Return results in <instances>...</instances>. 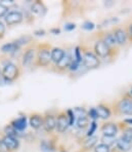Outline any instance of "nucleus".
Here are the masks:
<instances>
[{
	"label": "nucleus",
	"mask_w": 132,
	"mask_h": 152,
	"mask_svg": "<svg viewBox=\"0 0 132 152\" xmlns=\"http://www.w3.org/2000/svg\"><path fill=\"white\" fill-rule=\"evenodd\" d=\"M72 58L74 61H76L78 64H82V50L80 46H76L74 50V55H72Z\"/></svg>",
	"instance_id": "nucleus-28"
},
{
	"label": "nucleus",
	"mask_w": 132,
	"mask_h": 152,
	"mask_svg": "<svg viewBox=\"0 0 132 152\" xmlns=\"http://www.w3.org/2000/svg\"><path fill=\"white\" fill-rule=\"evenodd\" d=\"M116 140L115 137H107V136H102V143L104 145H107V146H109L110 148L111 147H113L114 145L116 144Z\"/></svg>",
	"instance_id": "nucleus-29"
},
{
	"label": "nucleus",
	"mask_w": 132,
	"mask_h": 152,
	"mask_svg": "<svg viewBox=\"0 0 132 152\" xmlns=\"http://www.w3.org/2000/svg\"><path fill=\"white\" fill-rule=\"evenodd\" d=\"M77 152H85V151H83V150H81V149H80L79 151H77Z\"/></svg>",
	"instance_id": "nucleus-46"
},
{
	"label": "nucleus",
	"mask_w": 132,
	"mask_h": 152,
	"mask_svg": "<svg viewBox=\"0 0 132 152\" xmlns=\"http://www.w3.org/2000/svg\"><path fill=\"white\" fill-rule=\"evenodd\" d=\"M100 131H102L104 136H107V137H115L117 135L118 131H119V126L115 122L107 121L102 124Z\"/></svg>",
	"instance_id": "nucleus-12"
},
{
	"label": "nucleus",
	"mask_w": 132,
	"mask_h": 152,
	"mask_svg": "<svg viewBox=\"0 0 132 152\" xmlns=\"http://www.w3.org/2000/svg\"><path fill=\"white\" fill-rule=\"evenodd\" d=\"M130 95L132 96V88H131V91H130Z\"/></svg>",
	"instance_id": "nucleus-47"
},
{
	"label": "nucleus",
	"mask_w": 132,
	"mask_h": 152,
	"mask_svg": "<svg viewBox=\"0 0 132 152\" xmlns=\"http://www.w3.org/2000/svg\"><path fill=\"white\" fill-rule=\"evenodd\" d=\"M82 64L86 69L92 70L100 66V59L88 48H82Z\"/></svg>",
	"instance_id": "nucleus-4"
},
{
	"label": "nucleus",
	"mask_w": 132,
	"mask_h": 152,
	"mask_svg": "<svg viewBox=\"0 0 132 152\" xmlns=\"http://www.w3.org/2000/svg\"><path fill=\"white\" fill-rule=\"evenodd\" d=\"M51 45L48 43L37 44V55L35 60V66L45 68L51 63Z\"/></svg>",
	"instance_id": "nucleus-2"
},
{
	"label": "nucleus",
	"mask_w": 132,
	"mask_h": 152,
	"mask_svg": "<svg viewBox=\"0 0 132 152\" xmlns=\"http://www.w3.org/2000/svg\"><path fill=\"white\" fill-rule=\"evenodd\" d=\"M5 32H6L5 25H4V24L2 23L1 21H0V39H2V38L4 37V35H5Z\"/></svg>",
	"instance_id": "nucleus-38"
},
{
	"label": "nucleus",
	"mask_w": 132,
	"mask_h": 152,
	"mask_svg": "<svg viewBox=\"0 0 132 152\" xmlns=\"http://www.w3.org/2000/svg\"><path fill=\"white\" fill-rule=\"evenodd\" d=\"M115 146L120 152H128L131 149L132 144L127 142V141H125L124 139H122V138H120V139H118L116 141Z\"/></svg>",
	"instance_id": "nucleus-23"
},
{
	"label": "nucleus",
	"mask_w": 132,
	"mask_h": 152,
	"mask_svg": "<svg viewBox=\"0 0 132 152\" xmlns=\"http://www.w3.org/2000/svg\"><path fill=\"white\" fill-rule=\"evenodd\" d=\"M24 20V15L22 12L20 10H12L5 15L4 18V21H5V24L8 26H13L17 25V24L22 23Z\"/></svg>",
	"instance_id": "nucleus-11"
},
{
	"label": "nucleus",
	"mask_w": 132,
	"mask_h": 152,
	"mask_svg": "<svg viewBox=\"0 0 132 152\" xmlns=\"http://www.w3.org/2000/svg\"><path fill=\"white\" fill-rule=\"evenodd\" d=\"M34 35H35V36H44V35H45V30H43V29L35 30L34 31Z\"/></svg>",
	"instance_id": "nucleus-41"
},
{
	"label": "nucleus",
	"mask_w": 132,
	"mask_h": 152,
	"mask_svg": "<svg viewBox=\"0 0 132 152\" xmlns=\"http://www.w3.org/2000/svg\"><path fill=\"white\" fill-rule=\"evenodd\" d=\"M21 48L17 46V44L15 43V41H12V42H8V43H5L1 46V53H5V55H9L12 56L15 51L20 50Z\"/></svg>",
	"instance_id": "nucleus-20"
},
{
	"label": "nucleus",
	"mask_w": 132,
	"mask_h": 152,
	"mask_svg": "<svg viewBox=\"0 0 132 152\" xmlns=\"http://www.w3.org/2000/svg\"><path fill=\"white\" fill-rule=\"evenodd\" d=\"M29 124L33 129H39L43 126V114L32 113L29 119Z\"/></svg>",
	"instance_id": "nucleus-15"
},
{
	"label": "nucleus",
	"mask_w": 132,
	"mask_h": 152,
	"mask_svg": "<svg viewBox=\"0 0 132 152\" xmlns=\"http://www.w3.org/2000/svg\"><path fill=\"white\" fill-rule=\"evenodd\" d=\"M66 113H67V116H68L69 126H74V124H75V121H76V116H75V114H74V111L72 109H68V110L66 111Z\"/></svg>",
	"instance_id": "nucleus-30"
},
{
	"label": "nucleus",
	"mask_w": 132,
	"mask_h": 152,
	"mask_svg": "<svg viewBox=\"0 0 132 152\" xmlns=\"http://www.w3.org/2000/svg\"><path fill=\"white\" fill-rule=\"evenodd\" d=\"M9 124L15 129V131H17V132L21 133V132L25 131L26 127H27V116L26 115L20 116V117L13 119Z\"/></svg>",
	"instance_id": "nucleus-18"
},
{
	"label": "nucleus",
	"mask_w": 132,
	"mask_h": 152,
	"mask_svg": "<svg viewBox=\"0 0 132 152\" xmlns=\"http://www.w3.org/2000/svg\"><path fill=\"white\" fill-rule=\"evenodd\" d=\"M125 124H129V126H132V118H126V119L123 120Z\"/></svg>",
	"instance_id": "nucleus-43"
},
{
	"label": "nucleus",
	"mask_w": 132,
	"mask_h": 152,
	"mask_svg": "<svg viewBox=\"0 0 132 152\" xmlns=\"http://www.w3.org/2000/svg\"><path fill=\"white\" fill-rule=\"evenodd\" d=\"M2 141L4 142V144L7 147L9 152H15L20 148V141L19 139H17V138L4 136V137L2 138Z\"/></svg>",
	"instance_id": "nucleus-16"
},
{
	"label": "nucleus",
	"mask_w": 132,
	"mask_h": 152,
	"mask_svg": "<svg viewBox=\"0 0 132 152\" xmlns=\"http://www.w3.org/2000/svg\"><path fill=\"white\" fill-rule=\"evenodd\" d=\"M96 129H97V122H96L95 120H92V122H91V124H90V127H89L88 132H87V134H86L87 138L92 137L93 134L95 133Z\"/></svg>",
	"instance_id": "nucleus-32"
},
{
	"label": "nucleus",
	"mask_w": 132,
	"mask_h": 152,
	"mask_svg": "<svg viewBox=\"0 0 132 152\" xmlns=\"http://www.w3.org/2000/svg\"><path fill=\"white\" fill-rule=\"evenodd\" d=\"M112 112L115 115H132V96L127 93L121 99L114 102L112 106Z\"/></svg>",
	"instance_id": "nucleus-1"
},
{
	"label": "nucleus",
	"mask_w": 132,
	"mask_h": 152,
	"mask_svg": "<svg viewBox=\"0 0 132 152\" xmlns=\"http://www.w3.org/2000/svg\"><path fill=\"white\" fill-rule=\"evenodd\" d=\"M96 112H97L98 118L102 120H107L111 117L112 115V109L108 104H104V103H100L96 107Z\"/></svg>",
	"instance_id": "nucleus-14"
},
{
	"label": "nucleus",
	"mask_w": 132,
	"mask_h": 152,
	"mask_svg": "<svg viewBox=\"0 0 132 152\" xmlns=\"http://www.w3.org/2000/svg\"><path fill=\"white\" fill-rule=\"evenodd\" d=\"M4 132V136H8V137H12V138H17V139H19V137L21 136V133L17 131H15L13 127L10 126V124H7V126H5L3 129Z\"/></svg>",
	"instance_id": "nucleus-27"
},
{
	"label": "nucleus",
	"mask_w": 132,
	"mask_h": 152,
	"mask_svg": "<svg viewBox=\"0 0 132 152\" xmlns=\"http://www.w3.org/2000/svg\"><path fill=\"white\" fill-rule=\"evenodd\" d=\"M55 118H57L55 129H57V133L64 134L69 127V120H68V116H67L66 111H60Z\"/></svg>",
	"instance_id": "nucleus-9"
},
{
	"label": "nucleus",
	"mask_w": 132,
	"mask_h": 152,
	"mask_svg": "<svg viewBox=\"0 0 132 152\" xmlns=\"http://www.w3.org/2000/svg\"><path fill=\"white\" fill-rule=\"evenodd\" d=\"M47 12L46 10V6L44 5V3L40 0H37V1L33 2L32 5H31V12L35 13L37 15H41L43 17L44 15Z\"/></svg>",
	"instance_id": "nucleus-19"
},
{
	"label": "nucleus",
	"mask_w": 132,
	"mask_h": 152,
	"mask_svg": "<svg viewBox=\"0 0 132 152\" xmlns=\"http://www.w3.org/2000/svg\"><path fill=\"white\" fill-rule=\"evenodd\" d=\"M125 30H126V33H127V38H128V40L132 43V22L128 24V26L126 27Z\"/></svg>",
	"instance_id": "nucleus-37"
},
{
	"label": "nucleus",
	"mask_w": 132,
	"mask_h": 152,
	"mask_svg": "<svg viewBox=\"0 0 132 152\" xmlns=\"http://www.w3.org/2000/svg\"><path fill=\"white\" fill-rule=\"evenodd\" d=\"M93 149H94V152H110L111 151V148H110L109 146H107V145L102 144V143L97 144Z\"/></svg>",
	"instance_id": "nucleus-31"
},
{
	"label": "nucleus",
	"mask_w": 132,
	"mask_h": 152,
	"mask_svg": "<svg viewBox=\"0 0 132 152\" xmlns=\"http://www.w3.org/2000/svg\"><path fill=\"white\" fill-rule=\"evenodd\" d=\"M121 124H123V126H121V129H122V131H123L122 137H121V138L132 144V127L131 126H127L123 121L121 122Z\"/></svg>",
	"instance_id": "nucleus-24"
},
{
	"label": "nucleus",
	"mask_w": 132,
	"mask_h": 152,
	"mask_svg": "<svg viewBox=\"0 0 132 152\" xmlns=\"http://www.w3.org/2000/svg\"><path fill=\"white\" fill-rule=\"evenodd\" d=\"M93 53H94L99 59H107V58L114 59V58L117 57V56L106 45V43H104L102 39H99V38L95 41L94 48H93Z\"/></svg>",
	"instance_id": "nucleus-6"
},
{
	"label": "nucleus",
	"mask_w": 132,
	"mask_h": 152,
	"mask_svg": "<svg viewBox=\"0 0 132 152\" xmlns=\"http://www.w3.org/2000/svg\"><path fill=\"white\" fill-rule=\"evenodd\" d=\"M22 74V70L17 64L12 61H7L3 64V68L1 69V77L6 79L7 81L12 82L20 78Z\"/></svg>",
	"instance_id": "nucleus-3"
},
{
	"label": "nucleus",
	"mask_w": 132,
	"mask_h": 152,
	"mask_svg": "<svg viewBox=\"0 0 132 152\" xmlns=\"http://www.w3.org/2000/svg\"><path fill=\"white\" fill-rule=\"evenodd\" d=\"M82 29H84V30H86V31H91V30H93V29L95 28V25L92 23V22H90V21H86V22H84L83 24H82Z\"/></svg>",
	"instance_id": "nucleus-34"
},
{
	"label": "nucleus",
	"mask_w": 132,
	"mask_h": 152,
	"mask_svg": "<svg viewBox=\"0 0 132 152\" xmlns=\"http://www.w3.org/2000/svg\"><path fill=\"white\" fill-rule=\"evenodd\" d=\"M97 141H98L97 136H92V137H89L88 139L84 141L83 145H82L81 150H83L85 152L90 151L91 149H93L96 145H97Z\"/></svg>",
	"instance_id": "nucleus-21"
},
{
	"label": "nucleus",
	"mask_w": 132,
	"mask_h": 152,
	"mask_svg": "<svg viewBox=\"0 0 132 152\" xmlns=\"http://www.w3.org/2000/svg\"><path fill=\"white\" fill-rule=\"evenodd\" d=\"M40 150L42 152H57V142H55V140H42L40 142Z\"/></svg>",
	"instance_id": "nucleus-17"
},
{
	"label": "nucleus",
	"mask_w": 132,
	"mask_h": 152,
	"mask_svg": "<svg viewBox=\"0 0 132 152\" xmlns=\"http://www.w3.org/2000/svg\"><path fill=\"white\" fill-rule=\"evenodd\" d=\"M37 55V45L35 44H30L25 48L23 55H22V66L29 67L32 64H35Z\"/></svg>",
	"instance_id": "nucleus-7"
},
{
	"label": "nucleus",
	"mask_w": 132,
	"mask_h": 152,
	"mask_svg": "<svg viewBox=\"0 0 132 152\" xmlns=\"http://www.w3.org/2000/svg\"><path fill=\"white\" fill-rule=\"evenodd\" d=\"M72 61H73L72 55H71L69 51H66L64 58H62L59 62H57V64L53 65L52 71H54V72H57V73H60V74H62V73H65L69 69L70 64Z\"/></svg>",
	"instance_id": "nucleus-8"
},
{
	"label": "nucleus",
	"mask_w": 132,
	"mask_h": 152,
	"mask_svg": "<svg viewBox=\"0 0 132 152\" xmlns=\"http://www.w3.org/2000/svg\"><path fill=\"white\" fill-rule=\"evenodd\" d=\"M15 42L17 44L19 48H22L24 45H30V44L33 43V37L31 35H23L20 38H17V40H15Z\"/></svg>",
	"instance_id": "nucleus-25"
},
{
	"label": "nucleus",
	"mask_w": 132,
	"mask_h": 152,
	"mask_svg": "<svg viewBox=\"0 0 132 152\" xmlns=\"http://www.w3.org/2000/svg\"><path fill=\"white\" fill-rule=\"evenodd\" d=\"M65 53H66V50H64L62 48H51V62L57 64V62H59L64 58Z\"/></svg>",
	"instance_id": "nucleus-22"
},
{
	"label": "nucleus",
	"mask_w": 132,
	"mask_h": 152,
	"mask_svg": "<svg viewBox=\"0 0 132 152\" xmlns=\"http://www.w3.org/2000/svg\"><path fill=\"white\" fill-rule=\"evenodd\" d=\"M9 12V8L7 5L3 3V2H0V19L1 18H5V15Z\"/></svg>",
	"instance_id": "nucleus-33"
},
{
	"label": "nucleus",
	"mask_w": 132,
	"mask_h": 152,
	"mask_svg": "<svg viewBox=\"0 0 132 152\" xmlns=\"http://www.w3.org/2000/svg\"><path fill=\"white\" fill-rule=\"evenodd\" d=\"M0 152H9V150H8L7 147L5 146V144H4L2 139H0Z\"/></svg>",
	"instance_id": "nucleus-40"
},
{
	"label": "nucleus",
	"mask_w": 132,
	"mask_h": 152,
	"mask_svg": "<svg viewBox=\"0 0 132 152\" xmlns=\"http://www.w3.org/2000/svg\"><path fill=\"white\" fill-rule=\"evenodd\" d=\"M59 152H67V151H66V149H65L64 147L60 146V148H59Z\"/></svg>",
	"instance_id": "nucleus-45"
},
{
	"label": "nucleus",
	"mask_w": 132,
	"mask_h": 152,
	"mask_svg": "<svg viewBox=\"0 0 132 152\" xmlns=\"http://www.w3.org/2000/svg\"><path fill=\"white\" fill-rule=\"evenodd\" d=\"M76 124H77L78 129H86V127H88L89 126H90V124H89V117H88V115L76 118Z\"/></svg>",
	"instance_id": "nucleus-26"
},
{
	"label": "nucleus",
	"mask_w": 132,
	"mask_h": 152,
	"mask_svg": "<svg viewBox=\"0 0 132 152\" xmlns=\"http://www.w3.org/2000/svg\"><path fill=\"white\" fill-rule=\"evenodd\" d=\"M0 76H1V68H0Z\"/></svg>",
	"instance_id": "nucleus-48"
},
{
	"label": "nucleus",
	"mask_w": 132,
	"mask_h": 152,
	"mask_svg": "<svg viewBox=\"0 0 132 152\" xmlns=\"http://www.w3.org/2000/svg\"><path fill=\"white\" fill-rule=\"evenodd\" d=\"M55 124H57V118L53 114L46 113L45 115H43V126H42V127L46 133H52L55 129Z\"/></svg>",
	"instance_id": "nucleus-13"
},
{
	"label": "nucleus",
	"mask_w": 132,
	"mask_h": 152,
	"mask_svg": "<svg viewBox=\"0 0 132 152\" xmlns=\"http://www.w3.org/2000/svg\"><path fill=\"white\" fill-rule=\"evenodd\" d=\"M80 66H81V65L78 64L77 62L74 61V60H73V61L71 62L70 67H69L68 70H69V71H71V72H76V71H78V70L80 69Z\"/></svg>",
	"instance_id": "nucleus-36"
},
{
	"label": "nucleus",
	"mask_w": 132,
	"mask_h": 152,
	"mask_svg": "<svg viewBox=\"0 0 132 152\" xmlns=\"http://www.w3.org/2000/svg\"><path fill=\"white\" fill-rule=\"evenodd\" d=\"M110 152H120V151L118 150V149L116 148V146H115V145H114L113 147H111V151H110Z\"/></svg>",
	"instance_id": "nucleus-44"
},
{
	"label": "nucleus",
	"mask_w": 132,
	"mask_h": 152,
	"mask_svg": "<svg viewBox=\"0 0 132 152\" xmlns=\"http://www.w3.org/2000/svg\"><path fill=\"white\" fill-rule=\"evenodd\" d=\"M50 33H51V34H54V35H59L60 33V29L52 28V29H50Z\"/></svg>",
	"instance_id": "nucleus-42"
},
{
	"label": "nucleus",
	"mask_w": 132,
	"mask_h": 152,
	"mask_svg": "<svg viewBox=\"0 0 132 152\" xmlns=\"http://www.w3.org/2000/svg\"><path fill=\"white\" fill-rule=\"evenodd\" d=\"M112 33H113L114 36H115V39H116V42H117L118 46L126 45L127 41H128V38H127V33H126L125 28L116 26L113 28Z\"/></svg>",
	"instance_id": "nucleus-10"
},
{
	"label": "nucleus",
	"mask_w": 132,
	"mask_h": 152,
	"mask_svg": "<svg viewBox=\"0 0 132 152\" xmlns=\"http://www.w3.org/2000/svg\"><path fill=\"white\" fill-rule=\"evenodd\" d=\"M97 37L99 39H102V41L106 43V45L115 53L116 56H118L119 53V46H118L117 42H116L115 36L112 33V31H100L97 34Z\"/></svg>",
	"instance_id": "nucleus-5"
},
{
	"label": "nucleus",
	"mask_w": 132,
	"mask_h": 152,
	"mask_svg": "<svg viewBox=\"0 0 132 152\" xmlns=\"http://www.w3.org/2000/svg\"><path fill=\"white\" fill-rule=\"evenodd\" d=\"M87 115H88L89 119H92V120H95L98 119V115H97V112H96V109L95 108H90L89 111L87 112Z\"/></svg>",
	"instance_id": "nucleus-35"
},
{
	"label": "nucleus",
	"mask_w": 132,
	"mask_h": 152,
	"mask_svg": "<svg viewBox=\"0 0 132 152\" xmlns=\"http://www.w3.org/2000/svg\"><path fill=\"white\" fill-rule=\"evenodd\" d=\"M64 29L66 31H69V32H70V31L75 30V29H76V25L74 23H68V24H66V25H65Z\"/></svg>",
	"instance_id": "nucleus-39"
}]
</instances>
